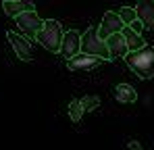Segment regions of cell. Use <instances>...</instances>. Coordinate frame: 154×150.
<instances>
[{
    "mask_svg": "<svg viewBox=\"0 0 154 150\" xmlns=\"http://www.w3.org/2000/svg\"><path fill=\"white\" fill-rule=\"evenodd\" d=\"M117 15L121 17L123 25H131L133 21H135V19H137V15H135V8H131V6H121Z\"/></svg>",
    "mask_w": 154,
    "mask_h": 150,
    "instance_id": "cell-15",
    "label": "cell"
},
{
    "mask_svg": "<svg viewBox=\"0 0 154 150\" xmlns=\"http://www.w3.org/2000/svg\"><path fill=\"white\" fill-rule=\"evenodd\" d=\"M104 42H106V48H108L110 58H125V54L129 52L123 33H112V36H108Z\"/></svg>",
    "mask_w": 154,
    "mask_h": 150,
    "instance_id": "cell-9",
    "label": "cell"
},
{
    "mask_svg": "<svg viewBox=\"0 0 154 150\" xmlns=\"http://www.w3.org/2000/svg\"><path fill=\"white\" fill-rule=\"evenodd\" d=\"M135 15L144 27L154 29V0H140L135 6Z\"/></svg>",
    "mask_w": 154,
    "mask_h": 150,
    "instance_id": "cell-10",
    "label": "cell"
},
{
    "mask_svg": "<svg viewBox=\"0 0 154 150\" xmlns=\"http://www.w3.org/2000/svg\"><path fill=\"white\" fill-rule=\"evenodd\" d=\"M81 102V106H83V111H96L98 106H100V98L98 96H83V98L79 100Z\"/></svg>",
    "mask_w": 154,
    "mask_h": 150,
    "instance_id": "cell-16",
    "label": "cell"
},
{
    "mask_svg": "<svg viewBox=\"0 0 154 150\" xmlns=\"http://www.w3.org/2000/svg\"><path fill=\"white\" fill-rule=\"evenodd\" d=\"M83 113H85V111H83V106H81L79 100H71V102H69V117H71L73 123H79V121H81Z\"/></svg>",
    "mask_w": 154,
    "mask_h": 150,
    "instance_id": "cell-14",
    "label": "cell"
},
{
    "mask_svg": "<svg viewBox=\"0 0 154 150\" xmlns=\"http://www.w3.org/2000/svg\"><path fill=\"white\" fill-rule=\"evenodd\" d=\"M81 36H79V31L75 29H69V31H65L63 33V42H60V50H58V54L63 56V58H73L75 54L81 52Z\"/></svg>",
    "mask_w": 154,
    "mask_h": 150,
    "instance_id": "cell-4",
    "label": "cell"
},
{
    "mask_svg": "<svg viewBox=\"0 0 154 150\" xmlns=\"http://www.w3.org/2000/svg\"><path fill=\"white\" fill-rule=\"evenodd\" d=\"M6 38H8L11 46H13V50H15V54H17L21 61H25V63L33 61V46H31V42H29L27 38L15 33V31H8Z\"/></svg>",
    "mask_w": 154,
    "mask_h": 150,
    "instance_id": "cell-6",
    "label": "cell"
},
{
    "mask_svg": "<svg viewBox=\"0 0 154 150\" xmlns=\"http://www.w3.org/2000/svg\"><path fill=\"white\" fill-rule=\"evenodd\" d=\"M127 27H131V29H133L135 33H140V36H142V31L146 29V27L142 25V21H137V19H135V21H133V23H131V25H127Z\"/></svg>",
    "mask_w": 154,
    "mask_h": 150,
    "instance_id": "cell-17",
    "label": "cell"
},
{
    "mask_svg": "<svg viewBox=\"0 0 154 150\" xmlns=\"http://www.w3.org/2000/svg\"><path fill=\"white\" fill-rule=\"evenodd\" d=\"M100 63H104L100 56H92V54L79 52V54H75L73 58L67 61V67H69V71H90V69L98 67Z\"/></svg>",
    "mask_w": 154,
    "mask_h": 150,
    "instance_id": "cell-8",
    "label": "cell"
},
{
    "mask_svg": "<svg viewBox=\"0 0 154 150\" xmlns=\"http://www.w3.org/2000/svg\"><path fill=\"white\" fill-rule=\"evenodd\" d=\"M115 98L119 100V102H123V104H129V102L137 100V92L129 83H117L115 86Z\"/></svg>",
    "mask_w": 154,
    "mask_h": 150,
    "instance_id": "cell-12",
    "label": "cell"
},
{
    "mask_svg": "<svg viewBox=\"0 0 154 150\" xmlns=\"http://www.w3.org/2000/svg\"><path fill=\"white\" fill-rule=\"evenodd\" d=\"M35 42L50 52H58L63 42V25L56 19H46L42 23V29L35 33Z\"/></svg>",
    "mask_w": 154,
    "mask_h": 150,
    "instance_id": "cell-2",
    "label": "cell"
},
{
    "mask_svg": "<svg viewBox=\"0 0 154 150\" xmlns=\"http://www.w3.org/2000/svg\"><path fill=\"white\" fill-rule=\"evenodd\" d=\"M2 2H15V0H2Z\"/></svg>",
    "mask_w": 154,
    "mask_h": 150,
    "instance_id": "cell-19",
    "label": "cell"
},
{
    "mask_svg": "<svg viewBox=\"0 0 154 150\" xmlns=\"http://www.w3.org/2000/svg\"><path fill=\"white\" fill-rule=\"evenodd\" d=\"M127 150H144V148H142V144H140V142L131 140V142H129V146H127Z\"/></svg>",
    "mask_w": 154,
    "mask_h": 150,
    "instance_id": "cell-18",
    "label": "cell"
},
{
    "mask_svg": "<svg viewBox=\"0 0 154 150\" xmlns=\"http://www.w3.org/2000/svg\"><path fill=\"white\" fill-rule=\"evenodd\" d=\"M81 52L83 54H92V56H100L102 61H108L110 54H108V48H106V42L98 36V27L92 25L88 27V31L81 36Z\"/></svg>",
    "mask_w": 154,
    "mask_h": 150,
    "instance_id": "cell-3",
    "label": "cell"
},
{
    "mask_svg": "<svg viewBox=\"0 0 154 150\" xmlns=\"http://www.w3.org/2000/svg\"><path fill=\"white\" fill-rule=\"evenodd\" d=\"M123 21H121V17L117 15V13H112V11H108V13H104L102 17V23L98 25V36L106 40L108 36H112V33H121L123 31Z\"/></svg>",
    "mask_w": 154,
    "mask_h": 150,
    "instance_id": "cell-7",
    "label": "cell"
},
{
    "mask_svg": "<svg viewBox=\"0 0 154 150\" xmlns=\"http://www.w3.org/2000/svg\"><path fill=\"white\" fill-rule=\"evenodd\" d=\"M125 63L140 79H150L154 75V46H144L135 52H127Z\"/></svg>",
    "mask_w": 154,
    "mask_h": 150,
    "instance_id": "cell-1",
    "label": "cell"
},
{
    "mask_svg": "<svg viewBox=\"0 0 154 150\" xmlns=\"http://www.w3.org/2000/svg\"><path fill=\"white\" fill-rule=\"evenodd\" d=\"M2 8H4V15L6 17H19L27 11H33V2L31 0H15V2H2Z\"/></svg>",
    "mask_w": 154,
    "mask_h": 150,
    "instance_id": "cell-11",
    "label": "cell"
},
{
    "mask_svg": "<svg viewBox=\"0 0 154 150\" xmlns=\"http://www.w3.org/2000/svg\"><path fill=\"white\" fill-rule=\"evenodd\" d=\"M123 38H125V44H127V50L129 52H135V50H140V48H144L146 44H144V38L140 36V33H135L131 27H123Z\"/></svg>",
    "mask_w": 154,
    "mask_h": 150,
    "instance_id": "cell-13",
    "label": "cell"
},
{
    "mask_svg": "<svg viewBox=\"0 0 154 150\" xmlns=\"http://www.w3.org/2000/svg\"><path fill=\"white\" fill-rule=\"evenodd\" d=\"M15 21H17V27H19L25 36H29V38H35V33L42 29V23H44L35 11H27L23 15L15 17Z\"/></svg>",
    "mask_w": 154,
    "mask_h": 150,
    "instance_id": "cell-5",
    "label": "cell"
}]
</instances>
